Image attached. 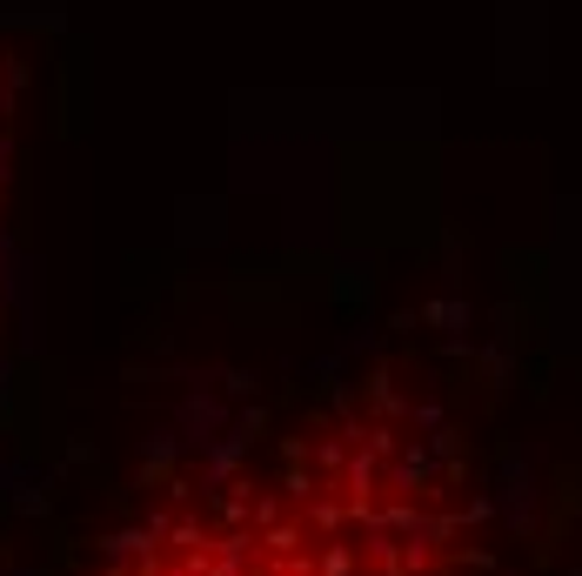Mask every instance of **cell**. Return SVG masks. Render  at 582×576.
<instances>
[{
	"mask_svg": "<svg viewBox=\"0 0 582 576\" xmlns=\"http://www.w3.org/2000/svg\"><path fill=\"white\" fill-rule=\"evenodd\" d=\"M482 503L436 409L342 395L147 510L88 576H482Z\"/></svg>",
	"mask_w": 582,
	"mask_h": 576,
	"instance_id": "1",
	"label": "cell"
}]
</instances>
